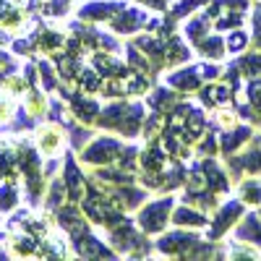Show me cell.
<instances>
[{
  "mask_svg": "<svg viewBox=\"0 0 261 261\" xmlns=\"http://www.w3.org/2000/svg\"><path fill=\"white\" fill-rule=\"evenodd\" d=\"M60 144H63V136H60L58 128H42L39 130V149L45 151V154H55Z\"/></svg>",
  "mask_w": 261,
  "mask_h": 261,
  "instance_id": "1",
  "label": "cell"
},
{
  "mask_svg": "<svg viewBox=\"0 0 261 261\" xmlns=\"http://www.w3.org/2000/svg\"><path fill=\"white\" fill-rule=\"evenodd\" d=\"M29 110H32L34 115H39L42 110H45V99H42V97H39L37 92H34L32 97H29Z\"/></svg>",
  "mask_w": 261,
  "mask_h": 261,
  "instance_id": "2",
  "label": "cell"
},
{
  "mask_svg": "<svg viewBox=\"0 0 261 261\" xmlns=\"http://www.w3.org/2000/svg\"><path fill=\"white\" fill-rule=\"evenodd\" d=\"M8 113H11V102L0 99V118H8Z\"/></svg>",
  "mask_w": 261,
  "mask_h": 261,
  "instance_id": "3",
  "label": "cell"
}]
</instances>
